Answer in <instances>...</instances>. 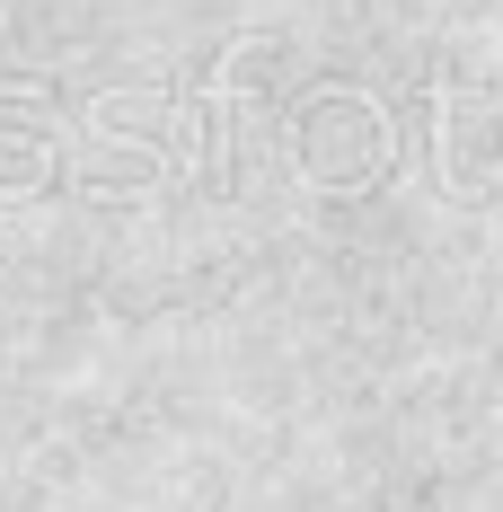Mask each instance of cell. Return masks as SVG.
Returning <instances> with one entry per match:
<instances>
[{
    "instance_id": "cell-1",
    "label": "cell",
    "mask_w": 503,
    "mask_h": 512,
    "mask_svg": "<svg viewBox=\"0 0 503 512\" xmlns=\"http://www.w3.org/2000/svg\"><path fill=\"white\" fill-rule=\"evenodd\" d=\"M283 142H292L301 186H318V195H362V186L389 177L398 124H389V106L371 98V89L327 80V89H301V98H292V133H283Z\"/></svg>"
},
{
    "instance_id": "cell-2",
    "label": "cell",
    "mask_w": 503,
    "mask_h": 512,
    "mask_svg": "<svg viewBox=\"0 0 503 512\" xmlns=\"http://www.w3.org/2000/svg\"><path fill=\"white\" fill-rule=\"evenodd\" d=\"M62 151L80 159L89 195H142L177 168V115L159 89H106V98H89L80 133H62Z\"/></svg>"
},
{
    "instance_id": "cell-3",
    "label": "cell",
    "mask_w": 503,
    "mask_h": 512,
    "mask_svg": "<svg viewBox=\"0 0 503 512\" xmlns=\"http://www.w3.org/2000/svg\"><path fill=\"white\" fill-rule=\"evenodd\" d=\"M433 177H442V195H468V204L495 195V98H486V80H459L433 98Z\"/></svg>"
}]
</instances>
